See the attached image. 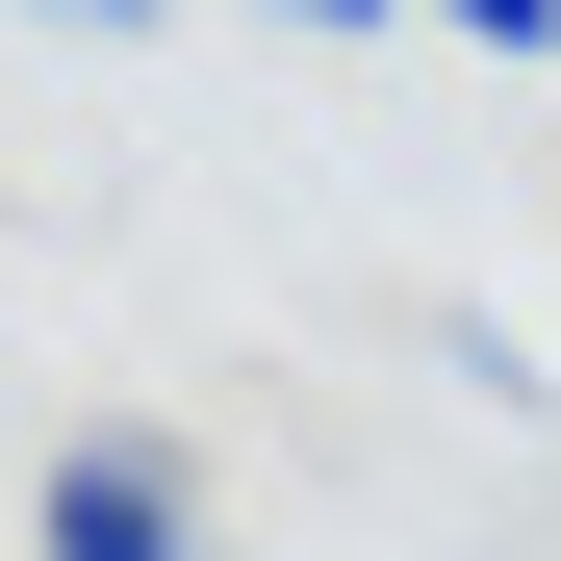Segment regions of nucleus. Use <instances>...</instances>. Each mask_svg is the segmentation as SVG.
Returning a JSON list of instances; mask_svg holds the SVG:
<instances>
[{"label":"nucleus","mask_w":561,"mask_h":561,"mask_svg":"<svg viewBox=\"0 0 561 561\" xmlns=\"http://www.w3.org/2000/svg\"><path fill=\"white\" fill-rule=\"evenodd\" d=\"M409 26H459V51H561V0H409Z\"/></svg>","instance_id":"nucleus-2"},{"label":"nucleus","mask_w":561,"mask_h":561,"mask_svg":"<svg viewBox=\"0 0 561 561\" xmlns=\"http://www.w3.org/2000/svg\"><path fill=\"white\" fill-rule=\"evenodd\" d=\"M26 26H153V0H26Z\"/></svg>","instance_id":"nucleus-4"},{"label":"nucleus","mask_w":561,"mask_h":561,"mask_svg":"<svg viewBox=\"0 0 561 561\" xmlns=\"http://www.w3.org/2000/svg\"><path fill=\"white\" fill-rule=\"evenodd\" d=\"M26 561H205V459H179L153 409L51 434V485H26Z\"/></svg>","instance_id":"nucleus-1"},{"label":"nucleus","mask_w":561,"mask_h":561,"mask_svg":"<svg viewBox=\"0 0 561 561\" xmlns=\"http://www.w3.org/2000/svg\"><path fill=\"white\" fill-rule=\"evenodd\" d=\"M255 26H383V0H255Z\"/></svg>","instance_id":"nucleus-3"}]
</instances>
